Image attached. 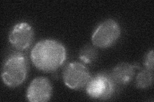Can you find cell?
I'll use <instances>...</instances> for the list:
<instances>
[{
	"label": "cell",
	"instance_id": "cell-1",
	"mask_svg": "<svg viewBox=\"0 0 154 102\" xmlns=\"http://www.w3.org/2000/svg\"><path fill=\"white\" fill-rule=\"evenodd\" d=\"M31 60L37 69L52 72L59 69L66 60V50L63 44L51 39L42 40L33 47Z\"/></svg>",
	"mask_w": 154,
	"mask_h": 102
},
{
	"label": "cell",
	"instance_id": "cell-2",
	"mask_svg": "<svg viewBox=\"0 0 154 102\" xmlns=\"http://www.w3.org/2000/svg\"><path fill=\"white\" fill-rule=\"evenodd\" d=\"M28 71V62L21 52H14L10 55L3 66L2 78L5 84L16 87L25 80Z\"/></svg>",
	"mask_w": 154,
	"mask_h": 102
},
{
	"label": "cell",
	"instance_id": "cell-3",
	"mask_svg": "<svg viewBox=\"0 0 154 102\" xmlns=\"http://www.w3.org/2000/svg\"><path fill=\"white\" fill-rule=\"evenodd\" d=\"M120 35L119 24L113 19H107L96 27L91 36V40L94 46L106 48L114 45Z\"/></svg>",
	"mask_w": 154,
	"mask_h": 102
},
{
	"label": "cell",
	"instance_id": "cell-4",
	"mask_svg": "<svg viewBox=\"0 0 154 102\" xmlns=\"http://www.w3.org/2000/svg\"><path fill=\"white\" fill-rule=\"evenodd\" d=\"M62 77L65 85L74 90L86 87L91 79L88 68L79 62L69 63L65 67Z\"/></svg>",
	"mask_w": 154,
	"mask_h": 102
},
{
	"label": "cell",
	"instance_id": "cell-5",
	"mask_svg": "<svg viewBox=\"0 0 154 102\" xmlns=\"http://www.w3.org/2000/svg\"><path fill=\"white\" fill-rule=\"evenodd\" d=\"M115 89V83L112 77L105 74H99L93 78L86 86V92L94 99H108Z\"/></svg>",
	"mask_w": 154,
	"mask_h": 102
},
{
	"label": "cell",
	"instance_id": "cell-6",
	"mask_svg": "<svg viewBox=\"0 0 154 102\" xmlns=\"http://www.w3.org/2000/svg\"><path fill=\"white\" fill-rule=\"evenodd\" d=\"M33 40V30L30 24L23 22L16 24L11 30L8 40L19 51L28 49Z\"/></svg>",
	"mask_w": 154,
	"mask_h": 102
},
{
	"label": "cell",
	"instance_id": "cell-7",
	"mask_svg": "<svg viewBox=\"0 0 154 102\" xmlns=\"http://www.w3.org/2000/svg\"><path fill=\"white\" fill-rule=\"evenodd\" d=\"M52 94V86L46 77H39L33 79L28 86L26 98L30 102L49 101Z\"/></svg>",
	"mask_w": 154,
	"mask_h": 102
},
{
	"label": "cell",
	"instance_id": "cell-8",
	"mask_svg": "<svg viewBox=\"0 0 154 102\" xmlns=\"http://www.w3.org/2000/svg\"><path fill=\"white\" fill-rule=\"evenodd\" d=\"M134 74V66L128 63H122L114 68L110 76L115 84L126 85L131 82Z\"/></svg>",
	"mask_w": 154,
	"mask_h": 102
},
{
	"label": "cell",
	"instance_id": "cell-9",
	"mask_svg": "<svg viewBox=\"0 0 154 102\" xmlns=\"http://www.w3.org/2000/svg\"><path fill=\"white\" fill-rule=\"evenodd\" d=\"M153 82V71L144 69L138 74L136 85L139 89H146L150 87Z\"/></svg>",
	"mask_w": 154,
	"mask_h": 102
},
{
	"label": "cell",
	"instance_id": "cell-10",
	"mask_svg": "<svg viewBox=\"0 0 154 102\" xmlns=\"http://www.w3.org/2000/svg\"><path fill=\"white\" fill-rule=\"evenodd\" d=\"M97 55V51L94 47L91 45H86L82 48L79 54V57L80 60L84 63L89 64L96 60Z\"/></svg>",
	"mask_w": 154,
	"mask_h": 102
},
{
	"label": "cell",
	"instance_id": "cell-11",
	"mask_svg": "<svg viewBox=\"0 0 154 102\" xmlns=\"http://www.w3.org/2000/svg\"><path fill=\"white\" fill-rule=\"evenodd\" d=\"M144 65L145 68L153 71V51L152 50L149 52L144 58Z\"/></svg>",
	"mask_w": 154,
	"mask_h": 102
}]
</instances>
